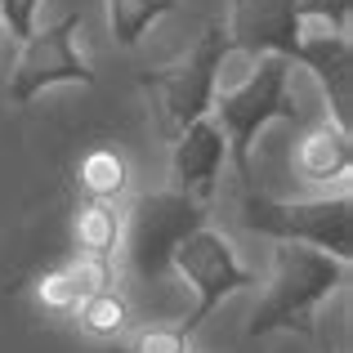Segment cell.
<instances>
[{
	"mask_svg": "<svg viewBox=\"0 0 353 353\" xmlns=\"http://www.w3.org/2000/svg\"><path fill=\"white\" fill-rule=\"evenodd\" d=\"M300 18H322V23H331L336 36H349L353 0H300Z\"/></svg>",
	"mask_w": 353,
	"mask_h": 353,
	"instance_id": "obj_17",
	"label": "cell"
},
{
	"mask_svg": "<svg viewBox=\"0 0 353 353\" xmlns=\"http://www.w3.org/2000/svg\"><path fill=\"white\" fill-rule=\"evenodd\" d=\"M228 54H233V45H228L224 23H210L206 32L197 36V45H192L183 59H174L170 68L139 72V85H143V94L152 99V108H157V125L170 139L179 134V130H188L197 117L210 112V99H215V90H219V72H224Z\"/></svg>",
	"mask_w": 353,
	"mask_h": 353,
	"instance_id": "obj_3",
	"label": "cell"
},
{
	"mask_svg": "<svg viewBox=\"0 0 353 353\" xmlns=\"http://www.w3.org/2000/svg\"><path fill=\"white\" fill-rule=\"evenodd\" d=\"M304 72H313V81L322 85L327 94V108H331V121L336 125H353V41L349 36H304L295 59Z\"/></svg>",
	"mask_w": 353,
	"mask_h": 353,
	"instance_id": "obj_10",
	"label": "cell"
},
{
	"mask_svg": "<svg viewBox=\"0 0 353 353\" xmlns=\"http://www.w3.org/2000/svg\"><path fill=\"white\" fill-rule=\"evenodd\" d=\"M318 353H336V349H331V345H327V340H318Z\"/></svg>",
	"mask_w": 353,
	"mask_h": 353,
	"instance_id": "obj_19",
	"label": "cell"
},
{
	"mask_svg": "<svg viewBox=\"0 0 353 353\" xmlns=\"http://www.w3.org/2000/svg\"><path fill=\"white\" fill-rule=\"evenodd\" d=\"M36 9H41V0H0V23L9 27V36L27 41L36 32Z\"/></svg>",
	"mask_w": 353,
	"mask_h": 353,
	"instance_id": "obj_18",
	"label": "cell"
},
{
	"mask_svg": "<svg viewBox=\"0 0 353 353\" xmlns=\"http://www.w3.org/2000/svg\"><path fill=\"white\" fill-rule=\"evenodd\" d=\"M291 68L295 63L282 59V54H259L241 85H228V90L219 85L215 99H210V117L224 130L228 157H233L241 179H250L255 139L277 121H300V108H295V94H291Z\"/></svg>",
	"mask_w": 353,
	"mask_h": 353,
	"instance_id": "obj_2",
	"label": "cell"
},
{
	"mask_svg": "<svg viewBox=\"0 0 353 353\" xmlns=\"http://www.w3.org/2000/svg\"><path fill=\"white\" fill-rule=\"evenodd\" d=\"M170 273H179L183 282H188V291H192V309H188V318L179 322V331L188 340L210 322V313L224 309L228 295L246 291V286H259V277L237 259L233 241L219 233V228H210V224L192 228V233L174 246Z\"/></svg>",
	"mask_w": 353,
	"mask_h": 353,
	"instance_id": "obj_6",
	"label": "cell"
},
{
	"mask_svg": "<svg viewBox=\"0 0 353 353\" xmlns=\"http://www.w3.org/2000/svg\"><path fill=\"white\" fill-rule=\"evenodd\" d=\"M72 313H77L81 331L94 336V340H125L130 322H134V318H130V300L117 291V286H99V291H90Z\"/></svg>",
	"mask_w": 353,
	"mask_h": 353,
	"instance_id": "obj_14",
	"label": "cell"
},
{
	"mask_svg": "<svg viewBox=\"0 0 353 353\" xmlns=\"http://www.w3.org/2000/svg\"><path fill=\"white\" fill-rule=\"evenodd\" d=\"M174 9H179V0H108V32L121 50H134L148 27Z\"/></svg>",
	"mask_w": 353,
	"mask_h": 353,
	"instance_id": "obj_15",
	"label": "cell"
},
{
	"mask_svg": "<svg viewBox=\"0 0 353 353\" xmlns=\"http://www.w3.org/2000/svg\"><path fill=\"white\" fill-rule=\"evenodd\" d=\"M121 201H94L81 197L72 210V250L81 259H94V264H112L117 246H121Z\"/></svg>",
	"mask_w": 353,
	"mask_h": 353,
	"instance_id": "obj_12",
	"label": "cell"
},
{
	"mask_svg": "<svg viewBox=\"0 0 353 353\" xmlns=\"http://www.w3.org/2000/svg\"><path fill=\"white\" fill-rule=\"evenodd\" d=\"M224 157H228V139L219 130L215 117H197L188 130L174 134V152H170V188L183 197L206 206L215 197V183L224 174Z\"/></svg>",
	"mask_w": 353,
	"mask_h": 353,
	"instance_id": "obj_9",
	"label": "cell"
},
{
	"mask_svg": "<svg viewBox=\"0 0 353 353\" xmlns=\"http://www.w3.org/2000/svg\"><path fill=\"white\" fill-rule=\"evenodd\" d=\"M192 340L179 331V322L174 327H143L130 336V353H188Z\"/></svg>",
	"mask_w": 353,
	"mask_h": 353,
	"instance_id": "obj_16",
	"label": "cell"
},
{
	"mask_svg": "<svg viewBox=\"0 0 353 353\" xmlns=\"http://www.w3.org/2000/svg\"><path fill=\"white\" fill-rule=\"evenodd\" d=\"M349 268L345 259L327 255L318 246L304 241H277L273 259H268V282L259 304L250 309L246 322V340H268L277 331H300V336H318L313 313L349 286Z\"/></svg>",
	"mask_w": 353,
	"mask_h": 353,
	"instance_id": "obj_1",
	"label": "cell"
},
{
	"mask_svg": "<svg viewBox=\"0 0 353 353\" xmlns=\"http://www.w3.org/2000/svg\"><path fill=\"white\" fill-rule=\"evenodd\" d=\"M77 188H81V197H94V201H121V192L130 188L125 157H121L112 143L90 148L77 161Z\"/></svg>",
	"mask_w": 353,
	"mask_h": 353,
	"instance_id": "obj_13",
	"label": "cell"
},
{
	"mask_svg": "<svg viewBox=\"0 0 353 353\" xmlns=\"http://www.w3.org/2000/svg\"><path fill=\"white\" fill-rule=\"evenodd\" d=\"M77 32H81V14H68L59 23H50L45 32H32L23 41L14 72H9V103L27 108L32 99H41L54 85H94V72L77 50Z\"/></svg>",
	"mask_w": 353,
	"mask_h": 353,
	"instance_id": "obj_7",
	"label": "cell"
},
{
	"mask_svg": "<svg viewBox=\"0 0 353 353\" xmlns=\"http://www.w3.org/2000/svg\"><path fill=\"white\" fill-rule=\"evenodd\" d=\"M349 170H353V130L322 117L318 125H309L300 134V143H295V174L304 183H331V179H345Z\"/></svg>",
	"mask_w": 353,
	"mask_h": 353,
	"instance_id": "obj_11",
	"label": "cell"
},
{
	"mask_svg": "<svg viewBox=\"0 0 353 353\" xmlns=\"http://www.w3.org/2000/svg\"><path fill=\"white\" fill-rule=\"evenodd\" d=\"M228 45L237 54H282L295 59L304 41V18H300V0H233L228 5Z\"/></svg>",
	"mask_w": 353,
	"mask_h": 353,
	"instance_id": "obj_8",
	"label": "cell"
},
{
	"mask_svg": "<svg viewBox=\"0 0 353 353\" xmlns=\"http://www.w3.org/2000/svg\"><path fill=\"white\" fill-rule=\"evenodd\" d=\"M201 224H206V206L174 188L134 197L125 206V219H121V246H117L125 255V273L143 286L161 282L170 273L174 246Z\"/></svg>",
	"mask_w": 353,
	"mask_h": 353,
	"instance_id": "obj_4",
	"label": "cell"
},
{
	"mask_svg": "<svg viewBox=\"0 0 353 353\" xmlns=\"http://www.w3.org/2000/svg\"><path fill=\"white\" fill-rule=\"evenodd\" d=\"M241 224L250 233H264L277 241H304L327 255L353 264V197L340 188L336 197H304V201H277L246 192L241 201Z\"/></svg>",
	"mask_w": 353,
	"mask_h": 353,
	"instance_id": "obj_5",
	"label": "cell"
}]
</instances>
